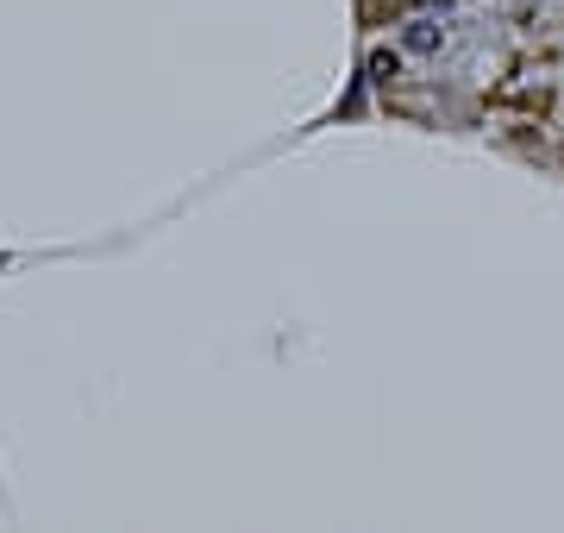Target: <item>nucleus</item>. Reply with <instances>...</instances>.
<instances>
[{
    "mask_svg": "<svg viewBox=\"0 0 564 533\" xmlns=\"http://www.w3.org/2000/svg\"><path fill=\"white\" fill-rule=\"evenodd\" d=\"M370 82L376 88H395V82H402V51H370Z\"/></svg>",
    "mask_w": 564,
    "mask_h": 533,
    "instance_id": "1",
    "label": "nucleus"
},
{
    "mask_svg": "<svg viewBox=\"0 0 564 533\" xmlns=\"http://www.w3.org/2000/svg\"><path fill=\"white\" fill-rule=\"evenodd\" d=\"M402 44H408V51H414V57H433V51H439V26H433V19H414V26H408V38H402Z\"/></svg>",
    "mask_w": 564,
    "mask_h": 533,
    "instance_id": "2",
    "label": "nucleus"
},
{
    "mask_svg": "<svg viewBox=\"0 0 564 533\" xmlns=\"http://www.w3.org/2000/svg\"><path fill=\"white\" fill-rule=\"evenodd\" d=\"M414 7H452V0H414Z\"/></svg>",
    "mask_w": 564,
    "mask_h": 533,
    "instance_id": "3",
    "label": "nucleus"
}]
</instances>
